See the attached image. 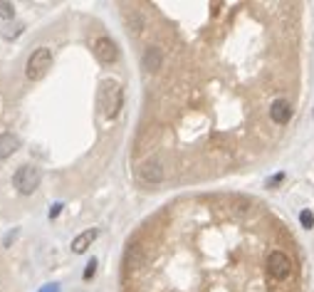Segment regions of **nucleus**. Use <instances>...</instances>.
Segmentation results:
<instances>
[{"label":"nucleus","mask_w":314,"mask_h":292,"mask_svg":"<svg viewBox=\"0 0 314 292\" xmlns=\"http://www.w3.org/2000/svg\"><path fill=\"white\" fill-rule=\"evenodd\" d=\"M124 107V89L116 79H104L99 87V109L106 119H116Z\"/></svg>","instance_id":"nucleus-1"},{"label":"nucleus","mask_w":314,"mask_h":292,"mask_svg":"<svg viewBox=\"0 0 314 292\" xmlns=\"http://www.w3.org/2000/svg\"><path fill=\"white\" fill-rule=\"evenodd\" d=\"M52 67V50L47 47H37L30 57H28V65H25V74L28 79L33 82H40Z\"/></svg>","instance_id":"nucleus-2"},{"label":"nucleus","mask_w":314,"mask_h":292,"mask_svg":"<svg viewBox=\"0 0 314 292\" xmlns=\"http://www.w3.org/2000/svg\"><path fill=\"white\" fill-rule=\"evenodd\" d=\"M40 181H42V171H40L35 164H25V166H20V169L15 171V176H13V183H15V188H18L23 196L35 193L37 186H40Z\"/></svg>","instance_id":"nucleus-3"},{"label":"nucleus","mask_w":314,"mask_h":292,"mask_svg":"<svg viewBox=\"0 0 314 292\" xmlns=\"http://www.w3.org/2000/svg\"><path fill=\"white\" fill-rule=\"evenodd\" d=\"M139 176L143 183L148 186H159L164 179H166V166L159 161V159H146L141 166H139Z\"/></svg>","instance_id":"nucleus-4"},{"label":"nucleus","mask_w":314,"mask_h":292,"mask_svg":"<svg viewBox=\"0 0 314 292\" xmlns=\"http://www.w3.org/2000/svg\"><path fill=\"white\" fill-rule=\"evenodd\" d=\"M94 57H97L102 65H114V62L119 60V47H116V42H114L111 37H106V35L97 37V40H94Z\"/></svg>","instance_id":"nucleus-5"},{"label":"nucleus","mask_w":314,"mask_h":292,"mask_svg":"<svg viewBox=\"0 0 314 292\" xmlns=\"http://www.w3.org/2000/svg\"><path fill=\"white\" fill-rule=\"evenodd\" d=\"M18 149H20V139H18L15 134H10V131L0 134V159H8V156H13Z\"/></svg>","instance_id":"nucleus-6"},{"label":"nucleus","mask_w":314,"mask_h":292,"mask_svg":"<svg viewBox=\"0 0 314 292\" xmlns=\"http://www.w3.org/2000/svg\"><path fill=\"white\" fill-rule=\"evenodd\" d=\"M97 235H99V230L97 228H92V230H84V233H79L74 240H72V253H77V255H82L94 240H97Z\"/></svg>","instance_id":"nucleus-7"},{"label":"nucleus","mask_w":314,"mask_h":292,"mask_svg":"<svg viewBox=\"0 0 314 292\" xmlns=\"http://www.w3.org/2000/svg\"><path fill=\"white\" fill-rule=\"evenodd\" d=\"M0 18H3V20H13L15 18V5L8 3V0H0Z\"/></svg>","instance_id":"nucleus-8"},{"label":"nucleus","mask_w":314,"mask_h":292,"mask_svg":"<svg viewBox=\"0 0 314 292\" xmlns=\"http://www.w3.org/2000/svg\"><path fill=\"white\" fill-rule=\"evenodd\" d=\"M94 270H97V260H89L87 262V270H84V280H89L94 275Z\"/></svg>","instance_id":"nucleus-9"},{"label":"nucleus","mask_w":314,"mask_h":292,"mask_svg":"<svg viewBox=\"0 0 314 292\" xmlns=\"http://www.w3.org/2000/svg\"><path fill=\"white\" fill-rule=\"evenodd\" d=\"M60 211H62V203H55V206H52V211H50V218H57V216H60Z\"/></svg>","instance_id":"nucleus-10"},{"label":"nucleus","mask_w":314,"mask_h":292,"mask_svg":"<svg viewBox=\"0 0 314 292\" xmlns=\"http://www.w3.org/2000/svg\"><path fill=\"white\" fill-rule=\"evenodd\" d=\"M40 292H60V285H45Z\"/></svg>","instance_id":"nucleus-11"}]
</instances>
